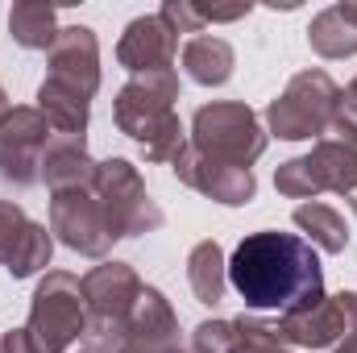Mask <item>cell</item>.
Returning <instances> with one entry per match:
<instances>
[{
	"label": "cell",
	"instance_id": "cell-1",
	"mask_svg": "<svg viewBox=\"0 0 357 353\" xmlns=\"http://www.w3.org/2000/svg\"><path fill=\"white\" fill-rule=\"evenodd\" d=\"M229 283L258 312H307L324 295L320 254L295 233H250L229 258Z\"/></svg>",
	"mask_w": 357,
	"mask_h": 353
}]
</instances>
